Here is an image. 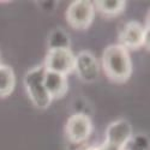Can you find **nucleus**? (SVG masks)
Listing matches in <instances>:
<instances>
[{"label": "nucleus", "mask_w": 150, "mask_h": 150, "mask_svg": "<svg viewBox=\"0 0 150 150\" xmlns=\"http://www.w3.org/2000/svg\"><path fill=\"white\" fill-rule=\"evenodd\" d=\"M124 150H149V139L145 134L133 136L130 143L124 148Z\"/></svg>", "instance_id": "13"}, {"label": "nucleus", "mask_w": 150, "mask_h": 150, "mask_svg": "<svg viewBox=\"0 0 150 150\" xmlns=\"http://www.w3.org/2000/svg\"><path fill=\"white\" fill-rule=\"evenodd\" d=\"M98 149L100 150H121V149H118V148H114L112 145H108L106 143H102L101 145H98Z\"/></svg>", "instance_id": "14"}, {"label": "nucleus", "mask_w": 150, "mask_h": 150, "mask_svg": "<svg viewBox=\"0 0 150 150\" xmlns=\"http://www.w3.org/2000/svg\"><path fill=\"white\" fill-rule=\"evenodd\" d=\"M133 138L132 125L125 119H119L110 122L105 133V142L108 145L124 150L130 141Z\"/></svg>", "instance_id": "8"}, {"label": "nucleus", "mask_w": 150, "mask_h": 150, "mask_svg": "<svg viewBox=\"0 0 150 150\" xmlns=\"http://www.w3.org/2000/svg\"><path fill=\"white\" fill-rule=\"evenodd\" d=\"M43 83H45L48 95L51 96L52 100L62 98L69 91L67 76H64V74L46 70L45 77H43Z\"/></svg>", "instance_id": "9"}, {"label": "nucleus", "mask_w": 150, "mask_h": 150, "mask_svg": "<svg viewBox=\"0 0 150 150\" xmlns=\"http://www.w3.org/2000/svg\"><path fill=\"white\" fill-rule=\"evenodd\" d=\"M93 133V121L88 114L74 113L65 124V136L70 143L81 144Z\"/></svg>", "instance_id": "5"}, {"label": "nucleus", "mask_w": 150, "mask_h": 150, "mask_svg": "<svg viewBox=\"0 0 150 150\" xmlns=\"http://www.w3.org/2000/svg\"><path fill=\"white\" fill-rule=\"evenodd\" d=\"M119 45L127 51H137L142 47H149V22L144 27L142 23L132 21L124 25L119 34Z\"/></svg>", "instance_id": "3"}, {"label": "nucleus", "mask_w": 150, "mask_h": 150, "mask_svg": "<svg viewBox=\"0 0 150 150\" xmlns=\"http://www.w3.org/2000/svg\"><path fill=\"white\" fill-rule=\"evenodd\" d=\"M95 10L106 17H117L125 11L126 1L115 0V1H94L93 3Z\"/></svg>", "instance_id": "11"}, {"label": "nucleus", "mask_w": 150, "mask_h": 150, "mask_svg": "<svg viewBox=\"0 0 150 150\" xmlns=\"http://www.w3.org/2000/svg\"><path fill=\"white\" fill-rule=\"evenodd\" d=\"M16 76L11 66L0 64V98L8 97L15 90Z\"/></svg>", "instance_id": "10"}, {"label": "nucleus", "mask_w": 150, "mask_h": 150, "mask_svg": "<svg viewBox=\"0 0 150 150\" xmlns=\"http://www.w3.org/2000/svg\"><path fill=\"white\" fill-rule=\"evenodd\" d=\"M100 66L108 79L118 84L127 82L133 71L130 52L119 43L109 45L103 49Z\"/></svg>", "instance_id": "1"}, {"label": "nucleus", "mask_w": 150, "mask_h": 150, "mask_svg": "<svg viewBox=\"0 0 150 150\" xmlns=\"http://www.w3.org/2000/svg\"><path fill=\"white\" fill-rule=\"evenodd\" d=\"M71 40L69 34L61 28H55L48 36V49H65L70 48Z\"/></svg>", "instance_id": "12"}, {"label": "nucleus", "mask_w": 150, "mask_h": 150, "mask_svg": "<svg viewBox=\"0 0 150 150\" xmlns=\"http://www.w3.org/2000/svg\"><path fill=\"white\" fill-rule=\"evenodd\" d=\"M74 53L71 48L65 49H48L46 54L43 66L47 71H52L67 76L74 69Z\"/></svg>", "instance_id": "6"}, {"label": "nucleus", "mask_w": 150, "mask_h": 150, "mask_svg": "<svg viewBox=\"0 0 150 150\" xmlns=\"http://www.w3.org/2000/svg\"><path fill=\"white\" fill-rule=\"evenodd\" d=\"M82 150H100V149H98V146H86Z\"/></svg>", "instance_id": "15"}, {"label": "nucleus", "mask_w": 150, "mask_h": 150, "mask_svg": "<svg viewBox=\"0 0 150 150\" xmlns=\"http://www.w3.org/2000/svg\"><path fill=\"white\" fill-rule=\"evenodd\" d=\"M65 18L72 28L77 30H86L95 18V7L93 1L77 0L71 3L65 12Z\"/></svg>", "instance_id": "4"}, {"label": "nucleus", "mask_w": 150, "mask_h": 150, "mask_svg": "<svg viewBox=\"0 0 150 150\" xmlns=\"http://www.w3.org/2000/svg\"><path fill=\"white\" fill-rule=\"evenodd\" d=\"M100 66L95 55L89 51H82L74 57V69L78 78L84 83H94L100 77Z\"/></svg>", "instance_id": "7"}, {"label": "nucleus", "mask_w": 150, "mask_h": 150, "mask_svg": "<svg viewBox=\"0 0 150 150\" xmlns=\"http://www.w3.org/2000/svg\"><path fill=\"white\" fill-rule=\"evenodd\" d=\"M45 72L46 69L42 64L37 65L30 69L25 73L23 79V84L28 94V97L30 98L31 103L39 109H47L53 101L51 96L48 95L43 83Z\"/></svg>", "instance_id": "2"}, {"label": "nucleus", "mask_w": 150, "mask_h": 150, "mask_svg": "<svg viewBox=\"0 0 150 150\" xmlns=\"http://www.w3.org/2000/svg\"><path fill=\"white\" fill-rule=\"evenodd\" d=\"M0 64H1V60H0Z\"/></svg>", "instance_id": "16"}]
</instances>
